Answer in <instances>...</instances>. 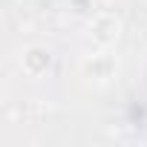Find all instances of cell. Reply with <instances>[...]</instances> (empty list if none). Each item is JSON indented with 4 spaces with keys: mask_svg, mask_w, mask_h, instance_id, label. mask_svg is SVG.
Segmentation results:
<instances>
[{
    "mask_svg": "<svg viewBox=\"0 0 147 147\" xmlns=\"http://www.w3.org/2000/svg\"><path fill=\"white\" fill-rule=\"evenodd\" d=\"M49 52L46 49H40V46H32L26 55H23V66H26V72L29 75H40V72L49 66Z\"/></svg>",
    "mask_w": 147,
    "mask_h": 147,
    "instance_id": "1",
    "label": "cell"
}]
</instances>
